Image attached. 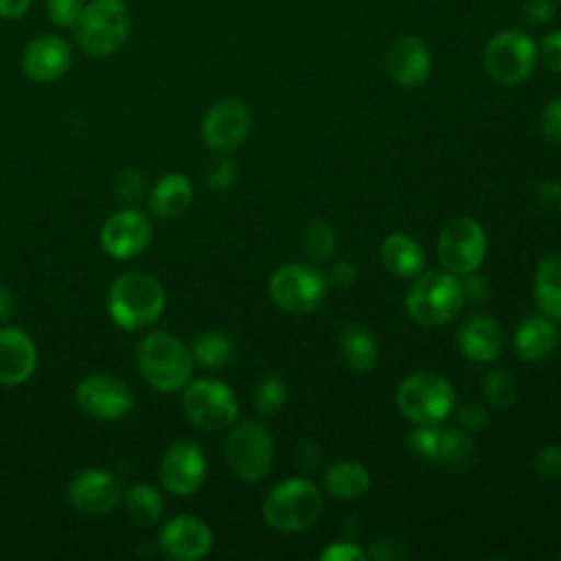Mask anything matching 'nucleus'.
I'll use <instances>...</instances> for the list:
<instances>
[{"mask_svg":"<svg viewBox=\"0 0 561 561\" xmlns=\"http://www.w3.org/2000/svg\"><path fill=\"white\" fill-rule=\"evenodd\" d=\"M164 302L162 283L142 270L118 274L107 291V313L125 331L149 329L162 316Z\"/></svg>","mask_w":561,"mask_h":561,"instance_id":"f257e3e1","label":"nucleus"},{"mask_svg":"<svg viewBox=\"0 0 561 561\" xmlns=\"http://www.w3.org/2000/svg\"><path fill=\"white\" fill-rule=\"evenodd\" d=\"M193 355L167 331H149L136 351L140 377L158 392L182 390L193 375Z\"/></svg>","mask_w":561,"mask_h":561,"instance_id":"f03ea898","label":"nucleus"},{"mask_svg":"<svg viewBox=\"0 0 561 561\" xmlns=\"http://www.w3.org/2000/svg\"><path fill=\"white\" fill-rule=\"evenodd\" d=\"M324 508L322 491L309 478H287L263 500V519L278 533L311 528Z\"/></svg>","mask_w":561,"mask_h":561,"instance_id":"7ed1b4c3","label":"nucleus"},{"mask_svg":"<svg viewBox=\"0 0 561 561\" xmlns=\"http://www.w3.org/2000/svg\"><path fill=\"white\" fill-rule=\"evenodd\" d=\"M465 305L460 278L447 270L416 274L408 294L405 311L423 327H440L458 316Z\"/></svg>","mask_w":561,"mask_h":561,"instance_id":"20e7f679","label":"nucleus"},{"mask_svg":"<svg viewBox=\"0 0 561 561\" xmlns=\"http://www.w3.org/2000/svg\"><path fill=\"white\" fill-rule=\"evenodd\" d=\"M131 15L123 0L85 2L77 24L72 26L77 46L90 57H107L116 53L129 37Z\"/></svg>","mask_w":561,"mask_h":561,"instance_id":"39448f33","label":"nucleus"},{"mask_svg":"<svg viewBox=\"0 0 561 561\" xmlns=\"http://www.w3.org/2000/svg\"><path fill=\"white\" fill-rule=\"evenodd\" d=\"M397 405L416 425H438L451 414L456 392L445 377L432 370H416L399 383Z\"/></svg>","mask_w":561,"mask_h":561,"instance_id":"423d86ee","label":"nucleus"},{"mask_svg":"<svg viewBox=\"0 0 561 561\" xmlns=\"http://www.w3.org/2000/svg\"><path fill=\"white\" fill-rule=\"evenodd\" d=\"M539 48L526 31L504 28L486 42L482 64L495 83L517 85L533 75Z\"/></svg>","mask_w":561,"mask_h":561,"instance_id":"0eeeda50","label":"nucleus"},{"mask_svg":"<svg viewBox=\"0 0 561 561\" xmlns=\"http://www.w3.org/2000/svg\"><path fill=\"white\" fill-rule=\"evenodd\" d=\"M224 454L228 467L239 480L259 482L274 465V440L263 423L243 421L230 430Z\"/></svg>","mask_w":561,"mask_h":561,"instance_id":"6e6552de","label":"nucleus"},{"mask_svg":"<svg viewBox=\"0 0 561 561\" xmlns=\"http://www.w3.org/2000/svg\"><path fill=\"white\" fill-rule=\"evenodd\" d=\"M182 410L197 430L219 432L237 421L239 403L228 383L204 377L182 388Z\"/></svg>","mask_w":561,"mask_h":561,"instance_id":"1a4fd4ad","label":"nucleus"},{"mask_svg":"<svg viewBox=\"0 0 561 561\" xmlns=\"http://www.w3.org/2000/svg\"><path fill=\"white\" fill-rule=\"evenodd\" d=\"M327 276L305 263H289L278 267L270 280V298L287 313H309L318 309L327 296Z\"/></svg>","mask_w":561,"mask_h":561,"instance_id":"9d476101","label":"nucleus"},{"mask_svg":"<svg viewBox=\"0 0 561 561\" xmlns=\"http://www.w3.org/2000/svg\"><path fill=\"white\" fill-rule=\"evenodd\" d=\"M436 256L443 270L462 276L476 272L486 256V234L471 217L447 221L436 241Z\"/></svg>","mask_w":561,"mask_h":561,"instance_id":"9b49d317","label":"nucleus"},{"mask_svg":"<svg viewBox=\"0 0 561 561\" xmlns=\"http://www.w3.org/2000/svg\"><path fill=\"white\" fill-rule=\"evenodd\" d=\"M408 445L425 460L447 465L454 471L469 469L476 460L473 440L462 430L440 427V423L419 425L414 432H410Z\"/></svg>","mask_w":561,"mask_h":561,"instance_id":"f8f14e48","label":"nucleus"},{"mask_svg":"<svg viewBox=\"0 0 561 561\" xmlns=\"http://www.w3.org/2000/svg\"><path fill=\"white\" fill-rule=\"evenodd\" d=\"M77 405L99 421H116L134 408L129 383L112 373H92L75 388Z\"/></svg>","mask_w":561,"mask_h":561,"instance_id":"ddd939ff","label":"nucleus"},{"mask_svg":"<svg viewBox=\"0 0 561 561\" xmlns=\"http://www.w3.org/2000/svg\"><path fill=\"white\" fill-rule=\"evenodd\" d=\"M252 127L250 107L241 99H221L208 107L202 118V140L217 153L234 151L243 145Z\"/></svg>","mask_w":561,"mask_h":561,"instance_id":"4468645a","label":"nucleus"},{"mask_svg":"<svg viewBox=\"0 0 561 561\" xmlns=\"http://www.w3.org/2000/svg\"><path fill=\"white\" fill-rule=\"evenodd\" d=\"M206 454L188 438L171 443L160 458V482L162 486L180 497L193 495L206 480Z\"/></svg>","mask_w":561,"mask_h":561,"instance_id":"2eb2a0df","label":"nucleus"},{"mask_svg":"<svg viewBox=\"0 0 561 561\" xmlns=\"http://www.w3.org/2000/svg\"><path fill=\"white\" fill-rule=\"evenodd\" d=\"M153 237V226L147 213L127 206L112 213L99 232L101 248L112 259H134L147 250Z\"/></svg>","mask_w":561,"mask_h":561,"instance_id":"dca6fc26","label":"nucleus"},{"mask_svg":"<svg viewBox=\"0 0 561 561\" xmlns=\"http://www.w3.org/2000/svg\"><path fill=\"white\" fill-rule=\"evenodd\" d=\"M66 497L77 513L103 517L121 504L123 486L107 469H83L68 482Z\"/></svg>","mask_w":561,"mask_h":561,"instance_id":"f3484780","label":"nucleus"},{"mask_svg":"<svg viewBox=\"0 0 561 561\" xmlns=\"http://www.w3.org/2000/svg\"><path fill=\"white\" fill-rule=\"evenodd\" d=\"M160 550L175 561H197L213 550L210 526L195 515H175L158 533Z\"/></svg>","mask_w":561,"mask_h":561,"instance_id":"a211bd4d","label":"nucleus"},{"mask_svg":"<svg viewBox=\"0 0 561 561\" xmlns=\"http://www.w3.org/2000/svg\"><path fill=\"white\" fill-rule=\"evenodd\" d=\"M70 64L72 48L61 35H37L22 50V70L31 81L37 83L61 79L70 70Z\"/></svg>","mask_w":561,"mask_h":561,"instance_id":"6ab92c4d","label":"nucleus"},{"mask_svg":"<svg viewBox=\"0 0 561 561\" xmlns=\"http://www.w3.org/2000/svg\"><path fill=\"white\" fill-rule=\"evenodd\" d=\"M432 70L427 44L416 35L394 39L386 53V75L399 88H416L425 83Z\"/></svg>","mask_w":561,"mask_h":561,"instance_id":"aec40b11","label":"nucleus"},{"mask_svg":"<svg viewBox=\"0 0 561 561\" xmlns=\"http://www.w3.org/2000/svg\"><path fill=\"white\" fill-rule=\"evenodd\" d=\"M37 368V348L18 327H0V386H20Z\"/></svg>","mask_w":561,"mask_h":561,"instance_id":"412c9836","label":"nucleus"},{"mask_svg":"<svg viewBox=\"0 0 561 561\" xmlns=\"http://www.w3.org/2000/svg\"><path fill=\"white\" fill-rule=\"evenodd\" d=\"M458 348L460 353L478 364L495 362L504 348V329L502 324L484 313H476L462 322L458 329Z\"/></svg>","mask_w":561,"mask_h":561,"instance_id":"4be33fe9","label":"nucleus"},{"mask_svg":"<svg viewBox=\"0 0 561 561\" xmlns=\"http://www.w3.org/2000/svg\"><path fill=\"white\" fill-rule=\"evenodd\" d=\"M515 353L526 362H539L554 353L559 346V331L548 316H530L519 322L513 335Z\"/></svg>","mask_w":561,"mask_h":561,"instance_id":"5701e85b","label":"nucleus"},{"mask_svg":"<svg viewBox=\"0 0 561 561\" xmlns=\"http://www.w3.org/2000/svg\"><path fill=\"white\" fill-rule=\"evenodd\" d=\"M193 202V182L184 173H164L149 193V208L160 219L182 217Z\"/></svg>","mask_w":561,"mask_h":561,"instance_id":"b1692460","label":"nucleus"},{"mask_svg":"<svg viewBox=\"0 0 561 561\" xmlns=\"http://www.w3.org/2000/svg\"><path fill=\"white\" fill-rule=\"evenodd\" d=\"M381 261L386 270L401 278H414L425 265V252L416 239L403 232L388 234L381 243Z\"/></svg>","mask_w":561,"mask_h":561,"instance_id":"393cba45","label":"nucleus"},{"mask_svg":"<svg viewBox=\"0 0 561 561\" xmlns=\"http://www.w3.org/2000/svg\"><path fill=\"white\" fill-rule=\"evenodd\" d=\"M535 300L543 316L561 320V254H548L535 272Z\"/></svg>","mask_w":561,"mask_h":561,"instance_id":"a878e982","label":"nucleus"},{"mask_svg":"<svg viewBox=\"0 0 561 561\" xmlns=\"http://www.w3.org/2000/svg\"><path fill=\"white\" fill-rule=\"evenodd\" d=\"M324 489L340 500H357L370 489V473L355 460H337L324 471Z\"/></svg>","mask_w":561,"mask_h":561,"instance_id":"bb28decb","label":"nucleus"},{"mask_svg":"<svg viewBox=\"0 0 561 561\" xmlns=\"http://www.w3.org/2000/svg\"><path fill=\"white\" fill-rule=\"evenodd\" d=\"M340 355L355 373H368L379 357L375 335L362 324H348L340 335Z\"/></svg>","mask_w":561,"mask_h":561,"instance_id":"cd10ccee","label":"nucleus"},{"mask_svg":"<svg viewBox=\"0 0 561 561\" xmlns=\"http://www.w3.org/2000/svg\"><path fill=\"white\" fill-rule=\"evenodd\" d=\"M125 513L136 526H153L164 513L162 493L149 482L131 484L123 495Z\"/></svg>","mask_w":561,"mask_h":561,"instance_id":"c85d7f7f","label":"nucleus"},{"mask_svg":"<svg viewBox=\"0 0 561 561\" xmlns=\"http://www.w3.org/2000/svg\"><path fill=\"white\" fill-rule=\"evenodd\" d=\"M191 355L197 366H202L206 370H219L232 359L234 344L224 331L208 329V331H202L199 335H195V340L191 344Z\"/></svg>","mask_w":561,"mask_h":561,"instance_id":"c756f323","label":"nucleus"},{"mask_svg":"<svg viewBox=\"0 0 561 561\" xmlns=\"http://www.w3.org/2000/svg\"><path fill=\"white\" fill-rule=\"evenodd\" d=\"M300 248L311 261H329L337 252V237L324 219H311L300 230Z\"/></svg>","mask_w":561,"mask_h":561,"instance_id":"7c9ffc66","label":"nucleus"},{"mask_svg":"<svg viewBox=\"0 0 561 561\" xmlns=\"http://www.w3.org/2000/svg\"><path fill=\"white\" fill-rule=\"evenodd\" d=\"M287 401V383L278 375H263L252 390V405L261 416L276 414Z\"/></svg>","mask_w":561,"mask_h":561,"instance_id":"2f4dec72","label":"nucleus"},{"mask_svg":"<svg viewBox=\"0 0 561 561\" xmlns=\"http://www.w3.org/2000/svg\"><path fill=\"white\" fill-rule=\"evenodd\" d=\"M480 388H482V394H484L486 403H491L495 408H508L517 397L515 379L506 370H500V368L489 370L482 377Z\"/></svg>","mask_w":561,"mask_h":561,"instance_id":"473e14b6","label":"nucleus"},{"mask_svg":"<svg viewBox=\"0 0 561 561\" xmlns=\"http://www.w3.org/2000/svg\"><path fill=\"white\" fill-rule=\"evenodd\" d=\"M237 173H239V169H237V164H234L232 158H228V156H217V158L210 160V164L206 167L204 180H206V184H208L213 191L224 193V191H228V188L237 182Z\"/></svg>","mask_w":561,"mask_h":561,"instance_id":"72a5a7b5","label":"nucleus"},{"mask_svg":"<svg viewBox=\"0 0 561 561\" xmlns=\"http://www.w3.org/2000/svg\"><path fill=\"white\" fill-rule=\"evenodd\" d=\"M85 7V0H46V13L53 24L72 28Z\"/></svg>","mask_w":561,"mask_h":561,"instance_id":"f704fd0d","label":"nucleus"},{"mask_svg":"<svg viewBox=\"0 0 561 561\" xmlns=\"http://www.w3.org/2000/svg\"><path fill=\"white\" fill-rule=\"evenodd\" d=\"M114 193H116V197L121 202H127V204L136 202L145 193L142 175L136 169H131V167L121 169L116 173V178H114Z\"/></svg>","mask_w":561,"mask_h":561,"instance_id":"c9c22d12","label":"nucleus"},{"mask_svg":"<svg viewBox=\"0 0 561 561\" xmlns=\"http://www.w3.org/2000/svg\"><path fill=\"white\" fill-rule=\"evenodd\" d=\"M535 471L546 480L561 478V445H546L533 460Z\"/></svg>","mask_w":561,"mask_h":561,"instance_id":"e433bc0d","label":"nucleus"},{"mask_svg":"<svg viewBox=\"0 0 561 561\" xmlns=\"http://www.w3.org/2000/svg\"><path fill=\"white\" fill-rule=\"evenodd\" d=\"M539 127L541 134L550 140L561 145V96L550 99L543 110H541V118H539Z\"/></svg>","mask_w":561,"mask_h":561,"instance_id":"4c0bfd02","label":"nucleus"},{"mask_svg":"<svg viewBox=\"0 0 561 561\" xmlns=\"http://www.w3.org/2000/svg\"><path fill=\"white\" fill-rule=\"evenodd\" d=\"M368 557L379 559V561H394V559L408 557V548H405V543H403L401 539L390 537V535H383V537L373 539Z\"/></svg>","mask_w":561,"mask_h":561,"instance_id":"58836bf2","label":"nucleus"},{"mask_svg":"<svg viewBox=\"0 0 561 561\" xmlns=\"http://www.w3.org/2000/svg\"><path fill=\"white\" fill-rule=\"evenodd\" d=\"M557 13V0H524L522 15L528 24L541 26L548 24Z\"/></svg>","mask_w":561,"mask_h":561,"instance_id":"ea45409f","label":"nucleus"},{"mask_svg":"<svg viewBox=\"0 0 561 561\" xmlns=\"http://www.w3.org/2000/svg\"><path fill=\"white\" fill-rule=\"evenodd\" d=\"M318 559L322 561H364L368 554L353 541H333L329 548H324Z\"/></svg>","mask_w":561,"mask_h":561,"instance_id":"a19ab883","label":"nucleus"},{"mask_svg":"<svg viewBox=\"0 0 561 561\" xmlns=\"http://www.w3.org/2000/svg\"><path fill=\"white\" fill-rule=\"evenodd\" d=\"M535 199L543 213L561 217V184L559 182H550V180L541 182L537 186Z\"/></svg>","mask_w":561,"mask_h":561,"instance_id":"79ce46f5","label":"nucleus"},{"mask_svg":"<svg viewBox=\"0 0 561 561\" xmlns=\"http://www.w3.org/2000/svg\"><path fill=\"white\" fill-rule=\"evenodd\" d=\"M460 285H462L465 300H471V302H484V300H489V296H491V285H489V280H486L484 276L476 274V272L462 274Z\"/></svg>","mask_w":561,"mask_h":561,"instance_id":"37998d69","label":"nucleus"},{"mask_svg":"<svg viewBox=\"0 0 561 561\" xmlns=\"http://www.w3.org/2000/svg\"><path fill=\"white\" fill-rule=\"evenodd\" d=\"M458 423L465 427V430H471V432H478L482 427H486L489 423V414H486V408H482L480 403L476 401H467L458 408Z\"/></svg>","mask_w":561,"mask_h":561,"instance_id":"c03bdc74","label":"nucleus"},{"mask_svg":"<svg viewBox=\"0 0 561 561\" xmlns=\"http://www.w3.org/2000/svg\"><path fill=\"white\" fill-rule=\"evenodd\" d=\"M539 55L543 59V64L561 75V28L550 31L539 46Z\"/></svg>","mask_w":561,"mask_h":561,"instance_id":"a18cd8bd","label":"nucleus"},{"mask_svg":"<svg viewBox=\"0 0 561 561\" xmlns=\"http://www.w3.org/2000/svg\"><path fill=\"white\" fill-rule=\"evenodd\" d=\"M357 278V267L351 261H337L331 265L327 280L333 287H351Z\"/></svg>","mask_w":561,"mask_h":561,"instance_id":"49530a36","label":"nucleus"},{"mask_svg":"<svg viewBox=\"0 0 561 561\" xmlns=\"http://www.w3.org/2000/svg\"><path fill=\"white\" fill-rule=\"evenodd\" d=\"M318 456H320V449L313 440L305 438L300 440V445L296 447V465L300 471H311L318 462Z\"/></svg>","mask_w":561,"mask_h":561,"instance_id":"de8ad7c7","label":"nucleus"},{"mask_svg":"<svg viewBox=\"0 0 561 561\" xmlns=\"http://www.w3.org/2000/svg\"><path fill=\"white\" fill-rule=\"evenodd\" d=\"M31 9V0H0V18L18 20Z\"/></svg>","mask_w":561,"mask_h":561,"instance_id":"09e8293b","label":"nucleus"},{"mask_svg":"<svg viewBox=\"0 0 561 561\" xmlns=\"http://www.w3.org/2000/svg\"><path fill=\"white\" fill-rule=\"evenodd\" d=\"M13 309H15V298H13L11 289L0 285V320L9 318L13 313Z\"/></svg>","mask_w":561,"mask_h":561,"instance_id":"8fccbe9b","label":"nucleus"},{"mask_svg":"<svg viewBox=\"0 0 561 561\" xmlns=\"http://www.w3.org/2000/svg\"><path fill=\"white\" fill-rule=\"evenodd\" d=\"M557 559H559V561H561V552H559V554H557Z\"/></svg>","mask_w":561,"mask_h":561,"instance_id":"3c124183","label":"nucleus"}]
</instances>
